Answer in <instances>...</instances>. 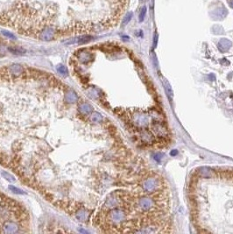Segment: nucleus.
I'll return each mask as SVG.
<instances>
[{"instance_id":"obj_14","label":"nucleus","mask_w":233,"mask_h":234,"mask_svg":"<svg viewBox=\"0 0 233 234\" xmlns=\"http://www.w3.org/2000/svg\"><path fill=\"white\" fill-rule=\"evenodd\" d=\"M9 50L14 54H24L26 53V51L22 48H9Z\"/></svg>"},{"instance_id":"obj_3","label":"nucleus","mask_w":233,"mask_h":234,"mask_svg":"<svg viewBox=\"0 0 233 234\" xmlns=\"http://www.w3.org/2000/svg\"><path fill=\"white\" fill-rule=\"evenodd\" d=\"M108 211L109 212L107 214V216H108L109 224L112 225L114 227H117V226H121L125 223L126 214L123 208H121V206L120 207L117 206Z\"/></svg>"},{"instance_id":"obj_19","label":"nucleus","mask_w":233,"mask_h":234,"mask_svg":"<svg viewBox=\"0 0 233 234\" xmlns=\"http://www.w3.org/2000/svg\"><path fill=\"white\" fill-rule=\"evenodd\" d=\"M145 14H146V8L145 7H143L142 9H141L140 14H139V21L142 22L143 20H144V18L145 17Z\"/></svg>"},{"instance_id":"obj_13","label":"nucleus","mask_w":233,"mask_h":234,"mask_svg":"<svg viewBox=\"0 0 233 234\" xmlns=\"http://www.w3.org/2000/svg\"><path fill=\"white\" fill-rule=\"evenodd\" d=\"M93 38L91 36H83V37H81V38H78V40H77V42L79 43V44H84V43H88L89 42L90 40H92Z\"/></svg>"},{"instance_id":"obj_20","label":"nucleus","mask_w":233,"mask_h":234,"mask_svg":"<svg viewBox=\"0 0 233 234\" xmlns=\"http://www.w3.org/2000/svg\"><path fill=\"white\" fill-rule=\"evenodd\" d=\"M2 33L5 36H6V37L10 38V39H16V37H15L13 33H11L8 31H2Z\"/></svg>"},{"instance_id":"obj_17","label":"nucleus","mask_w":233,"mask_h":234,"mask_svg":"<svg viewBox=\"0 0 233 234\" xmlns=\"http://www.w3.org/2000/svg\"><path fill=\"white\" fill-rule=\"evenodd\" d=\"M132 13H129L128 14H126V15H125V17H124V19H123L122 26H125V25H126V24H127V23L129 22V21H130L131 19H132Z\"/></svg>"},{"instance_id":"obj_8","label":"nucleus","mask_w":233,"mask_h":234,"mask_svg":"<svg viewBox=\"0 0 233 234\" xmlns=\"http://www.w3.org/2000/svg\"><path fill=\"white\" fill-rule=\"evenodd\" d=\"M53 35H54V33H53V31L51 29V28H47L46 30L41 33V39L43 40H51L53 38Z\"/></svg>"},{"instance_id":"obj_16","label":"nucleus","mask_w":233,"mask_h":234,"mask_svg":"<svg viewBox=\"0 0 233 234\" xmlns=\"http://www.w3.org/2000/svg\"><path fill=\"white\" fill-rule=\"evenodd\" d=\"M57 70L58 72L60 73V74H62L63 75H68V69H67V68L65 66H63V65H59L57 67Z\"/></svg>"},{"instance_id":"obj_12","label":"nucleus","mask_w":233,"mask_h":234,"mask_svg":"<svg viewBox=\"0 0 233 234\" xmlns=\"http://www.w3.org/2000/svg\"><path fill=\"white\" fill-rule=\"evenodd\" d=\"M103 120V117H102V115L100 113H98V112H94L92 115H91V117H90V120L94 122V123H97V122H100Z\"/></svg>"},{"instance_id":"obj_10","label":"nucleus","mask_w":233,"mask_h":234,"mask_svg":"<svg viewBox=\"0 0 233 234\" xmlns=\"http://www.w3.org/2000/svg\"><path fill=\"white\" fill-rule=\"evenodd\" d=\"M79 110L82 114L88 115L92 111V107L89 105V104H83L79 107Z\"/></svg>"},{"instance_id":"obj_1","label":"nucleus","mask_w":233,"mask_h":234,"mask_svg":"<svg viewBox=\"0 0 233 234\" xmlns=\"http://www.w3.org/2000/svg\"><path fill=\"white\" fill-rule=\"evenodd\" d=\"M128 125L140 141L147 146H163L169 132L162 115L155 109L129 110Z\"/></svg>"},{"instance_id":"obj_7","label":"nucleus","mask_w":233,"mask_h":234,"mask_svg":"<svg viewBox=\"0 0 233 234\" xmlns=\"http://www.w3.org/2000/svg\"><path fill=\"white\" fill-rule=\"evenodd\" d=\"M8 70H9L11 74H13L15 76H17V75H19L22 73L23 69L22 67L20 66V65H18V64H13V65H11L9 67Z\"/></svg>"},{"instance_id":"obj_21","label":"nucleus","mask_w":233,"mask_h":234,"mask_svg":"<svg viewBox=\"0 0 233 234\" xmlns=\"http://www.w3.org/2000/svg\"><path fill=\"white\" fill-rule=\"evenodd\" d=\"M228 3L229 5H230L231 8H233V0H228Z\"/></svg>"},{"instance_id":"obj_11","label":"nucleus","mask_w":233,"mask_h":234,"mask_svg":"<svg viewBox=\"0 0 233 234\" xmlns=\"http://www.w3.org/2000/svg\"><path fill=\"white\" fill-rule=\"evenodd\" d=\"M76 218L79 221H81V222H84L87 218V213L84 210H81V211H77V213H76Z\"/></svg>"},{"instance_id":"obj_4","label":"nucleus","mask_w":233,"mask_h":234,"mask_svg":"<svg viewBox=\"0 0 233 234\" xmlns=\"http://www.w3.org/2000/svg\"><path fill=\"white\" fill-rule=\"evenodd\" d=\"M18 230V225L14 224L13 222H7L3 226V232L5 233H15Z\"/></svg>"},{"instance_id":"obj_15","label":"nucleus","mask_w":233,"mask_h":234,"mask_svg":"<svg viewBox=\"0 0 233 234\" xmlns=\"http://www.w3.org/2000/svg\"><path fill=\"white\" fill-rule=\"evenodd\" d=\"M9 190H12V191H13V193H15V194L26 195V193H25L23 190H21L20 189H18V188H16V187H14V186L13 185H9Z\"/></svg>"},{"instance_id":"obj_18","label":"nucleus","mask_w":233,"mask_h":234,"mask_svg":"<svg viewBox=\"0 0 233 234\" xmlns=\"http://www.w3.org/2000/svg\"><path fill=\"white\" fill-rule=\"evenodd\" d=\"M2 175L5 177V179L7 180V181H11V182H13V181H15V179H14V177L12 175H10L9 173H6V172H3L2 173Z\"/></svg>"},{"instance_id":"obj_9","label":"nucleus","mask_w":233,"mask_h":234,"mask_svg":"<svg viewBox=\"0 0 233 234\" xmlns=\"http://www.w3.org/2000/svg\"><path fill=\"white\" fill-rule=\"evenodd\" d=\"M76 100H77V96H76L75 92H74L73 90L68 91V92L65 95V101H66L67 103L74 104V103H75Z\"/></svg>"},{"instance_id":"obj_5","label":"nucleus","mask_w":233,"mask_h":234,"mask_svg":"<svg viewBox=\"0 0 233 234\" xmlns=\"http://www.w3.org/2000/svg\"><path fill=\"white\" fill-rule=\"evenodd\" d=\"M218 49H219L221 52H226V51H228L229 49L230 48V47H231V42L230 41L227 39H222V40H220V41L218 42Z\"/></svg>"},{"instance_id":"obj_2","label":"nucleus","mask_w":233,"mask_h":234,"mask_svg":"<svg viewBox=\"0 0 233 234\" xmlns=\"http://www.w3.org/2000/svg\"><path fill=\"white\" fill-rule=\"evenodd\" d=\"M141 189L143 193L145 194H154L159 191L164 190V180L162 177L157 174L149 175L142 180Z\"/></svg>"},{"instance_id":"obj_6","label":"nucleus","mask_w":233,"mask_h":234,"mask_svg":"<svg viewBox=\"0 0 233 234\" xmlns=\"http://www.w3.org/2000/svg\"><path fill=\"white\" fill-rule=\"evenodd\" d=\"M77 57L79 59L80 62H82L83 63H87L90 61L91 59V54L86 51H82V52H79L78 54H77Z\"/></svg>"}]
</instances>
